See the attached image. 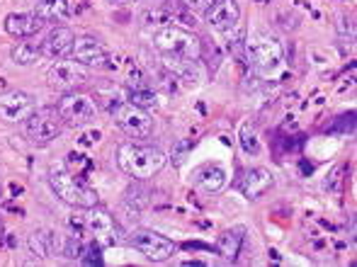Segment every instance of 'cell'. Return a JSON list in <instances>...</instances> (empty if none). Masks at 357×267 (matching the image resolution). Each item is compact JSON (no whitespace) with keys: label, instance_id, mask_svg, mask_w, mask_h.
<instances>
[{"label":"cell","instance_id":"obj_1","mask_svg":"<svg viewBox=\"0 0 357 267\" xmlns=\"http://www.w3.org/2000/svg\"><path fill=\"white\" fill-rule=\"evenodd\" d=\"M165 153L155 146L146 144H122L117 148V165L124 175L134 180H151L165 168Z\"/></svg>","mask_w":357,"mask_h":267},{"label":"cell","instance_id":"obj_22","mask_svg":"<svg viewBox=\"0 0 357 267\" xmlns=\"http://www.w3.org/2000/svg\"><path fill=\"white\" fill-rule=\"evenodd\" d=\"M10 59H13V63H17V66H32V63H37L39 59H42V49H39L37 44L20 42L10 49Z\"/></svg>","mask_w":357,"mask_h":267},{"label":"cell","instance_id":"obj_9","mask_svg":"<svg viewBox=\"0 0 357 267\" xmlns=\"http://www.w3.org/2000/svg\"><path fill=\"white\" fill-rule=\"evenodd\" d=\"M68 56L73 59L75 63L85 68H98V70H112L117 63L109 56V52L93 37H78L73 39V47L68 52Z\"/></svg>","mask_w":357,"mask_h":267},{"label":"cell","instance_id":"obj_13","mask_svg":"<svg viewBox=\"0 0 357 267\" xmlns=\"http://www.w3.org/2000/svg\"><path fill=\"white\" fill-rule=\"evenodd\" d=\"M226 180H229V175H226L224 165L219 163H202L192 170V185L209 194L221 192L226 188Z\"/></svg>","mask_w":357,"mask_h":267},{"label":"cell","instance_id":"obj_17","mask_svg":"<svg viewBox=\"0 0 357 267\" xmlns=\"http://www.w3.org/2000/svg\"><path fill=\"white\" fill-rule=\"evenodd\" d=\"M163 66L170 75H175L178 80L185 83H197L202 78V66L199 59H188V56H168L163 54Z\"/></svg>","mask_w":357,"mask_h":267},{"label":"cell","instance_id":"obj_26","mask_svg":"<svg viewBox=\"0 0 357 267\" xmlns=\"http://www.w3.org/2000/svg\"><path fill=\"white\" fill-rule=\"evenodd\" d=\"M216 3V0H183V5L192 13H207L209 8Z\"/></svg>","mask_w":357,"mask_h":267},{"label":"cell","instance_id":"obj_15","mask_svg":"<svg viewBox=\"0 0 357 267\" xmlns=\"http://www.w3.org/2000/svg\"><path fill=\"white\" fill-rule=\"evenodd\" d=\"M241 20V8L236 0H216L207 10V22L219 32H231Z\"/></svg>","mask_w":357,"mask_h":267},{"label":"cell","instance_id":"obj_20","mask_svg":"<svg viewBox=\"0 0 357 267\" xmlns=\"http://www.w3.org/2000/svg\"><path fill=\"white\" fill-rule=\"evenodd\" d=\"M34 13L44 22H63V20L71 17L73 8H71V0H37Z\"/></svg>","mask_w":357,"mask_h":267},{"label":"cell","instance_id":"obj_4","mask_svg":"<svg viewBox=\"0 0 357 267\" xmlns=\"http://www.w3.org/2000/svg\"><path fill=\"white\" fill-rule=\"evenodd\" d=\"M49 185H52L54 194H56L61 201L71 206H78V209H85V206H95L100 204V197L93 188H88L85 183H80L78 178H73L66 170H54L49 175Z\"/></svg>","mask_w":357,"mask_h":267},{"label":"cell","instance_id":"obj_5","mask_svg":"<svg viewBox=\"0 0 357 267\" xmlns=\"http://www.w3.org/2000/svg\"><path fill=\"white\" fill-rule=\"evenodd\" d=\"M78 226L83 231H88L100 245H114L119 243V226L114 221V216L107 209H102L100 204L85 206L83 216H78Z\"/></svg>","mask_w":357,"mask_h":267},{"label":"cell","instance_id":"obj_7","mask_svg":"<svg viewBox=\"0 0 357 267\" xmlns=\"http://www.w3.org/2000/svg\"><path fill=\"white\" fill-rule=\"evenodd\" d=\"M129 243L134 250L144 255L151 263H165L175 255V243L165 236H160L158 231L151 229H137L129 234Z\"/></svg>","mask_w":357,"mask_h":267},{"label":"cell","instance_id":"obj_16","mask_svg":"<svg viewBox=\"0 0 357 267\" xmlns=\"http://www.w3.org/2000/svg\"><path fill=\"white\" fill-rule=\"evenodd\" d=\"M275 185V175L268 168H250L243 173L238 188L248 199H258Z\"/></svg>","mask_w":357,"mask_h":267},{"label":"cell","instance_id":"obj_23","mask_svg":"<svg viewBox=\"0 0 357 267\" xmlns=\"http://www.w3.org/2000/svg\"><path fill=\"white\" fill-rule=\"evenodd\" d=\"M127 102L137 105V107H142V109H155V107H158V98H155V93H151L149 88H134V90H129Z\"/></svg>","mask_w":357,"mask_h":267},{"label":"cell","instance_id":"obj_6","mask_svg":"<svg viewBox=\"0 0 357 267\" xmlns=\"http://www.w3.org/2000/svg\"><path fill=\"white\" fill-rule=\"evenodd\" d=\"M109 112H112V119L117 122V127L127 136H132V139H149L153 134V119H151V114L146 109L137 107V105L127 102V100L112 105Z\"/></svg>","mask_w":357,"mask_h":267},{"label":"cell","instance_id":"obj_18","mask_svg":"<svg viewBox=\"0 0 357 267\" xmlns=\"http://www.w3.org/2000/svg\"><path fill=\"white\" fill-rule=\"evenodd\" d=\"M73 39H75V34L68 27H54L52 32L47 34V39H44L39 49H42V54L49 59H63V56H68V52H71Z\"/></svg>","mask_w":357,"mask_h":267},{"label":"cell","instance_id":"obj_14","mask_svg":"<svg viewBox=\"0 0 357 267\" xmlns=\"http://www.w3.org/2000/svg\"><path fill=\"white\" fill-rule=\"evenodd\" d=\"M44 24L47 22L37 13H10L5 17V32L15 39H27L34 37L37 32H42Z\"/></svg>","mask_w":357,"mask_h":267},{"label":"cell","instance_id":"obj_11","mask_svg":"<svg viewBox=\"0 0 357 267\" xmlns=\"http://www.w3.org/2000/svg\"><path fill=\"white\" fill-rule=\"evenodd\" d=\"M37 112V100L24 90H10L0 95V119L8 124H22Z\"/></svg>","mask_w":357,"mask_h":267},{"label":"cell","instance_id":"obj_21","mask_svg":"<svg viewBox=\"0 0 357 267\" xmlns=\"http://www.w3.org/2000/svg\"><path fill=\"white\" fill-rule=\"evenodd\" d=\"M59 248V234L54 231H34L29 236V250H32L37 258H52Z\"/></svg>","mask_w":357,"mask_h":267},{"label":"cell","instance_id":"obj_10","mask_svg":"<svg viewBox=\"0 0 357 267\" xmlns=\"http://www.w3.org/2000/svg\"><path fill=\"white\" fill-rule=\"evenodd\" d=\"M56 112L63 122L73 124V127H83V124L93 122L95 114H98V105L95 100H90L88 95H80V93H66L56 105Z\"/></svg>","mask_w":357,"mask_h":267},{"label":"cell","instance_id":"obj_12","mask_svg":"<svg viewBox=\"0 0 357 267\" xmlns=\"http://www.w3.org/2000/svg\"><path fill=\"white\" fill-rule=\"evenodd\" d=\"M47 80H49V85H52V88L71 93V90L88 83L90 70L85 66H80V63H75L73 59H71V61H56L54 66H49Z\"/></svg>","mask_w":357,"mask_h":267},{"label":"cell","instance_id":"obj_8","mask_svg":"<svg viewBox=\"0 0 357 267\" xmlns=\"http://www.w3.org/2000/svg\"><path fill=\"white\" fill-rule=\"evenodd\" d=\"M24 136H27L32 144L47 146L54 139H59L63 132V119L59 117L56 109H42V112H34L29 119H24Z\"/></svg>","mask_w":357,"mask_h":267},{"label":"cell","instance_id":"obj_24","mask_svg":"<svg viewBox=\"0 0 357 267\" xmlns=\"http://www.w3.org/2000/svg\"><path fill=\"white\" fill-rule=\"evenodd\" d=\"M165 13H168L170 22H183V24H188V27H195V24H197V20H195L192 10H188L183 3L165 5Z\"/></svg>","mask_w":357,"mask_h":267},{"label":"cell","instance_id":"obj_3","mask_svg":"<svg viewBox=\"0 0 357 267\" xmlns=\"http://www.w3.org/2000/svg\"><path fill=\"white\" fill-rule=\"evenodd\" d=\"M245 59L253 63L258 70L270 73V70L280 68L284 61V47L278 37L273 34H253L250 39H245Z\"/></svg>","mask_w":357,"mask_h":267},{"label":"cell","instance_id":"obj_25","mask_svg":"<svg viewBox=\"0 0 357 267\" xmlns=\"http://www.w3.org/2000/svg\"><path fill=\"white\" fill-rule=\"evenodd\" d=\"M241 148H243L245 153H250V155H258L260 153V139H258L255 129L250 127L248 122L241 124Z\"/></svg>","mask_w":357,"mask_h":267},{"label":"cell","instance_id":"obj_2","mask_svg":"<svg viewBox=\"0 0 357 267\" xmlns=\"http://www.w3.org/2000/svg\"><path fill=\"white\" fill-rule=\"evenodd\" d=\"M153 47L160 54H168V56H202V39L195 37L190 29L178 27L175 22L158 24V29L153 32Z\"/></svg>","mask_w":357,"mask_h":267},{"label":"cell","instance_id":"obj_28","mask_svg":"<svg viewBox=\"0 0 357 267\" xmlns=\"http://www.w3.org/2000/svg\"><path fill=\"white\" fill-rule=\"evenodd\" d=\"M109 5H114V8H127V5L137 3V0H107Z\"/></svg>","mask_w":357,"mask_h":267},{"label":"cell","instance_id":"obj_27","mask_svg":"<svg viewBox=\"0 0 357 267\" xmlns=\"http://www.w3.org/2000/svg\"><path fill=\"white\" fill-rule=\"evenodd\" d=\"M190 146H192V144H190V141H180V144L175 146V151H173V158H175V163H178V165L185 160V151H188Z\"/></svg>","mask_w":357,"mask_h":267},{"label":"cell","instance_id":"obj_19","mask_svg":"<svg viewBox=\"0 0 357 267\" xmlns=\"http://www.w3.org/2000/svg\"><path fill=\"white\" fill-rule=\"evenodd\" d=\"M243 236H245L243 226H234V229L224 231L219 236V241H216V253L224 260H229V263H234L241 253V245H243Z\"/></svg>","mask_w":357,"mask_h":267}]
</instances>
